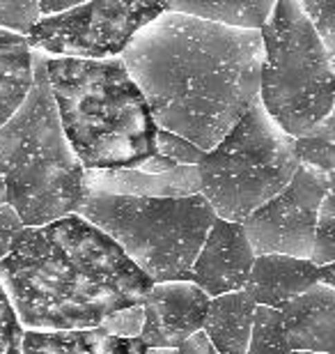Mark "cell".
<instances>
[{"instance_id": "obj_35", "label": "cell", "mask_w": 335, "mask_h": 354, "mask_svg": "<svg viewBox=\"0 0 335 354\" xmlns=\"http://www.w3.org/2000/svg\"><path fill=\"white\" fill-rule=\"evenodd\" d=\"M289 354H317V352H289Z\"/></svg>"}, {"instance_id": "obj_22", "label": "cell", "mask_w": 335, "mask_h": 354, "mask_svg": "<svg viewBox=\"0 0 335 354\" xmlns=\"http://www.w3.org/2000/svg\"><path fill=\"white\" fill-rule=\"evenodd\" d=\"M298 7L310 21L326 53L335 60V0H298Z\"/></svg>"}, {"instance_id": "obj_5", "label": "cell", "mask_w": 335, "mask_h": 354, "mask_svg": "<svg viewBox=\"0 0 335 354\" xmlns=\"http://www.w3.org/2000/svg\"><path fill=\"white\" fill-rule=\"evenodd\" d=\"M76 214L111 237L152 283L186 281L216 218L200 194L189 198L88 194Z\"/></svg>"}, {"instance_id": "obj_26", "label": "cell", "mask_w": 335, "mask_h": 354, "mask_svg": "<svg viewBox=\"0 0 335 354\" xmlns=\"http://www.w3.org/2000/svg\"><path fill=\"white\" fill-rule=\"evenodd\" d=\"M21 341L23 329L0 288V354H21Z\"/></svg>"}, {"instance_id": "obj_2", "label": "cell", "mask_w": 335, "mask_h": 354, "mask_svg": "<svg viewBox=\"0 0 335 354\" xmlns=\"http://www.w3.org/2000/svg\"><path fill=\"white\" fill-rule=\"evenodd\" d=\"M154 283L83 216L23 228L0 260V288L23 331L99 327L138 306Z\"/></svg>"}, {"instance_id": "obj_30", "label": "cell", "mask_w": 335, "mask_h": 354, "mask_svg": "<svg viewBox=\"0 0 335 354\" xmlns=\"http://www.w3.org/2000/svg\"><path fill=\"white\" fill-rule=\"evenodd\" d=\"M76 5L78 3H74V0H41V3H37V12H39V19L58 17V14H65Z\"/></svg>"}, {"instance_id": "obj_28", "label": "cell", "mask_w": 335, "mask_h": 354, "mask_svg": "<svg viewBox=\"0 0 335 354\" xmlns=\"http://www.w3.org/2000/svg\"><path fill=\"white\" fill-rule=\"evenodd\" d=\"M175 352L177 354H218L216 350H213V345L207 341V336L202 334V331H198V334L186 338V341H184Z\"/></svg>"}, {"instance_id": "obj_13", "label": "cell", "mask_w": 335, "mask_h": 354, "mask_svg": "<svg viewBox=\"0 0 335 354\" xmlns=\"http://www.w3.org/2000/svg\"><path fill=\"white\" fill-rule=\"evenodd\" d=\"M85 194L122 198H189L200 194V175L195 166H175L163 175H147L135 168L119 171H85Z\"/></svg>"}, {"instance_id": "obj_29", "label": "cell", "mask_w": 335, "mask_h": 354, "mask_svg": "<svg viewBox=\"0 0 335 354\" xmlns=\"http://www.w3.org/2000/svg\"><path fill=\"white\" fill-rule=\"evenodd\" d=\"M177 164L175 161H170L166 157H161V154H152L149 159H145L142 164L135 168V171H140V173H147V175H163V173H168V171H173Z\"/></svg>"}, {"instance_id": "obj_10", "label": "cell", "mask_w": 335, "mask_h": 354, "mask_svg": "<svg viewBox=\"0 0 335 354\" xmlns=\"http://www.w3.org/2000/svg\"><path fill=\"white\" fill-rule=\"evenodd\" d=\"M140 306L145 322L138 341L147 350H177L202 331L209 297L189 281L154 283Z\"/></svg>"}, {"instance_id": "obj_14", "label": "cell", "mask_w": 335, "mask_h": 354, "mask_svg": "<svg viewBox=\"0 0 335 354\" xmlns=\"http://www.w3.org/2000/svg\"><path fill=\"white\" fill-rule=\"evenodd\" d=\"M319 283V267L289 256H258L253 260L244 292L255 306L280 308Z\"/></svg>"}, {"instance_id": "obj_17", "label": "cell", "mask_w": 335, "mask_h": 354, "mask_svg": "<svg viewBox=\"0 0 335 354\" xmlns=\"http://www.w3.org/2000/svg\"><path fill=\"white\" fill-rule=\"evenodd\" d=\"M168 12L186 14L209 24L237 30H262L274 3L271 0H223V3H166Z\"/></svg>"}, {"instance_id": "obj_32", "label": "cell", "mask_w": 335, "mask_h": 354, "mask_svg": "<svg viewBox=\"0 0 335 354\" xmlns=\"http://www.w3.org/2000/svg\"><path fill=\"white\" fill-rule=\"evenodd\" d=\"M319 283H322V286L335 288V267L333 265L319 267Z\"/></svg>"}, {"instance_id": "obj_27", "label": "cell", "mask_w": 335, "mask_h": 354, "mask_svg": "<svg viewBox=\"0 0 335 354\" xmlns=\"http://www.w3.org/2000/svg\"><path fill=\"white\" fill-rule=\"evenodd\" d=\"M23 228L26 225L21 223L17 212H14L7 203L0 205V260L12 251L14 242H17V237L21 235Z\"/></svg>"}, {"instance_id": "obj_33", "label": "cell", "mask_w": 335, "mask_h": 354, "mask_svg": "<svg viewBox=\"0 0 335 354\" xmlns=\"http://www.w3.org/2000/svg\"><path fill=\"white\" fill-rule=\"evenodd\" d=\"M145 354H177L175 350H147Z\"/></svg>"}, {"instance_id": "obj_23", "label": "cell", "mask_w": 335, "mask_h": 354, "mask_svg": "<svg viewBox=\"0 0 335 354\" xmlns=\"http://www.w3.org/2000/svg\"><path fill=\"white\" fill-rule=\"evenodd\" d=\"M39 21L35 0H0V30L26 37Z\"/></svg>"}, {"instance_id": "obj_25", "label": "cell", "mask_w": 335, "mask_h": 354, "mask_svg": "<svg viewBox=\"0 0 335 354\" xmlns=\"http://www.w3.org/2000/svg\"><path fill=\"white\" fill-rule=\"evenodd\" d=\"M142 322H145V315H142V306L138 304V306H129V308L111 313L99 327H102L106 334L117 336V338H138L142 331Z\"/></svg>"}, {"instance_id": "obj_31", "label": "cell", "mask_w": 335, "mask_h": 354, "mask_svg": "<svg viewBox=\"0 0 335 354\" xmlns=\"http://www.w3.org/2000/svg\"><path fill=\"white\" fill-rule=\"evenodd\" d=\"M23 44H26V37L0 30V48H14V46H23Z\"/></svg>"}, {"instance_id": "obj_12", "label": "cell", "mask_w": 335, "mask_h": 354, "mask_svg": "<svg viewBox=\"0 0 335 354\" xmlns=\"http://www.w3.org/2000/svg\"><path fill=\"white\" fill-rule=\"evenodd\" d=\"M289 352L333 354L335 348V288L312 286L278 308Z\"/></svg>"}, {"instance_id": "obj_34", "label": "cell", "mask_w": 335, "mask_h": 354, "mask_svg": "<svg viewBox=\"0 0 335 354\" xmlns=\"http://www.w3.org/2000/svg\"><path fill=\"white\" fill-rule=\"evenodd\" d=\"M5 203V187H3V180H0V205Z\"/></svg>"}, {"instance_id": "obj_18", "label": "cell", "mask_w": 335, "mask_h": 354, "mask_svg": "<svg viewBox=\"0 0 335 354\" xmlns=\"http://www.w3.org/2000/svg\"><path fill=\"white\" fill-rule=\"evenodd\" d=\"M32 86V53L26 44L0 48V127L23 104Z\"/></svg>"}, {"instance_id": "obj_24", "label": "cell", "mask_w": 335, "mask_h": 354, "mask_svg": "<svg viewBox=\"0 0 335 354\" xmlns=\"http://www.w3.org/2000/svg\"><path fill=\"white\" fill-rule=\"evenodd\" d=\"M156 154L175 161L177 166H198L204 152L175 133L156 129Z\"/></svg>"}, {"instance_id": "obj_4", "label": "cell", "mask_w": 335, "mask_h": 354, "mask_svg": "<svg viewBox=\"0 0 335 354\" xmlns=\"http://www.w3.org/2000/svg\"><path fill=\"white\" fill-rule=\"evenodd\" d=\"M32 53V86L0 127V180L5 203L26 228L76 214L85 201L83 166L62 133L46 79V58Z\"/></svg>"}, {"instance_id": "obj_16", "label": "cell", "mask_w": 335, "mask_h": 354, "mask_svg": "<svg viewBox=\"0 0 335 354\" xmlns=\"http://www.w3.org/2000/svg\"><path fill=\"white\" fill-rule=\"evenodd\" d=\"M255 301L244 290L211 297L202 334L218 354H246L253 329Z\"/></svg>"}, {"instance_id": "obj_19", "label": "cell", "mask_w": 335, "mask_h": 354, "mask_svg": "<svg viewBox=\"0 0 335 354\" xmlns=\"http://www.w3.org/2000/svg\"><path fill=\"white\" fill-rule=\"evenodd\" d=\"M294 152L298 166H308L312 171L335 175V124L333 113L324 118L310 136L294 138Z\"/></svg>"}, {"instance_id": "obj_8", "label": "cell", "mask_w": 335, "mask_h": 354, "mask_svg": "<svg viewBox=\"0 0 335 354\" xmlns=\"http://www.w3.org/2000/svg\"><path fill=\"white\" fill-rule=\"evenodd\" d=\"M163 12L166 3H78L65 14L39 19L26 35V46L48 60L119 58L133 35Z\"/></svg>"}, {"instance_id": "obj_11", "label": "cell", "mask_w": 335, "mask_h": 354, "mask_svg": "<svg viewBox=\"0 0 335 354\" xmlns=\"http://www.w3.org/2000/svg\"><path fill=\"white\" fill-rule=\"evenodd\" d=\"M253 260L255 253L241 223L213 218L186 281L200 288L209 299L237 292L246 286Z\"/></svg>"}, {"instance_id": "obj_20", "label": "cell", "mask_w": 335, "mask_h": 354, "mask_svg": "<svg viewBox=\"0 0 335 354\" xmlns=\"http://www.w3.org/2000/svg\"><path fill=\"white\" fill-rule=\"evenodd\" d=\"M246 354H289L278 308L255 306L251 341H248Z\"/></svg>"}, {"instance_id": "obj_6", "label": "cell", "mask_w": 335, "mask_h": 354, "mask_svg": "<svg viewBox=\"0 0 335 354\" xmlns=\"http://www.w3.org/2000/svg\"><path fill=\"white\" fill-rule=\"evenodd\" d=\"M260 35L262 109L287 136H310L333 113L335 60L294 0L274 3Z\"/></svg>"}, {"instance_id": "obj_9", "label": "cell", "mask_w": 335, "mask_h": 354, "mask_svg": "<svg viewBox=\"0 0 335 354\" xmlns=\"http://www.w3.org/2000/svg\"><path fill=\"white\" fill-rule=\"evenodd\" d=\"M331 189H335V175L298 166L280 194L241 221L255 258L289 256L310 260L319 205Z\"/></svg>"}, {"instance_id": "obj_7", "label": "cell", "mask_w": 335, "mask_h": 354, "mask_svg": "<svg viewBox=\"0 0 335 354\" xmlns=\"http://www.w3.org/2000/svg\"><path fill=\"white\" fill-rule=\"evenodd\" d=\"M200 196L216 218L241 223L287 187L298 168L294 138L255 104L195 166Z\"/></svg>"}, {"instance_id": "obj_15", "label": "cell", "mask_w": 335, "mask_h": 354, "mask_svg": "<svg viewBox=\"0 0 335 354\" xmlns=\"http://www.w3.org/2000/svg\"><path fill=\"white\" fill-rule=\"evenodd\" d=\"M138 338H117L102 327L69 331H23L21 354H145Z\"/></svg>"}, {"instance_id": "obj_3", "label": "cell", "mask_w": 335, "mask_h": 354, "mask_svg": "<svg viewBox=\"0 0 335 354\" xmlns=\"http://www.w3.org/2000/svg\"><path fill=\"white\" fill-rule=\"evenodd\" d=\"M67 143L83 171L138 168L156 154V124L122 58H46Z\"/></svg>"}, {"instance_id": "obj_21", "label": "cell", "mask_w": 335, "mask_h": 354, "mask_svg": "<svg viewBox=\"0 0 335 354\" xmlns=\"http://www.w3.org/2000/svg\"><path fill=\"white\" fill-rule=\"evenodd\" d=\"M310 263L317 267L335 263V189L324 196L317 214L315 246H312Z\"/></svg>"}, {"instance_id": "obj_1", "label": "cell", "mask_w": 335, "mask_h": 354, "mask_svg": "<svg viewBox=\"0 0 335 354\" xmlns=\"http://www.w3.org/2000/svg\"><path fill=\"white\" fill-rule=\"evenodd\" d=\"M156 129L202 152L216 147L255 104L265 46L258 30H237L163 12L122 51Z\"/></svg>"}]
</instances>
